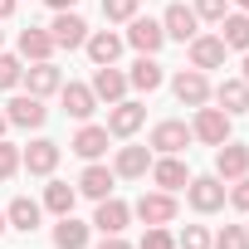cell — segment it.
<instances>
[{
    "label": "cell",
    "mask_w": 249,
    "mask_h": 249,
    "mask_svg": "<svg viewBox=\"0 0 249 249\" xmlns=\"http://www.w3.org/2000/svg\"><path fill=\"white\" fill-rule=\"evenodd\" d=\"M191 137L205 142V147H225V142H230V112H225V107H196Z\"/></svg>",
    "instance_id": "1"
},
{
    "label": "cell",
    "mask_w": 249,
    "mask_h": 249,
    "mask_svg": "<svg viewBox=\"0 0 249 249\" xmlns=\"http://www.w3.org/2000/svg\"><path fill=\"white\" fill-rule=\"evenodd\" d=\"M186 200H191V210L215 215V210L225 205V181H220V176H191V181H186Z\"/></svg>",
    "instance_id": "2"
},
{
    "label": "cell",
    "mask_w": 249,
    "mask_h": 249,
    "mask_svg": "<svg viewBox=\"0 0 249 249\" xmlns=\"http://www.w3.org/2000/svg\"><path fill=\"white\" fill-rule=\"evenodd\" d=\"M171 93H176L181 107H205V103H210V78H205L200 69H181V73L171 78Z\"/></svg>",
    "instance_id": "3"
},
{
    "label": "cell",
    "mask_w": 249,
    "mask_h": 249,
    "mask_svg": "<svg viewBox=\"0 0 249 249\" xmlns=\"http://www.w3.org/2000/svg\"><path fill=\"white\" fill-rule=\"evenodd\" d=\"M132 215H137L142 225H171V220H176V196H171V191H147V196L132 205Z\"/></svg>",
    "instance_id": "4"
},
{
    "label": "cell",
    "mask_w": 249,
    "mask_h": 249,
    "mask_svg": "<svg viewBox=\"0 0 249 249\" xmlns=\"http://www.w3.org/2000/svg\"><path fill=\"white\" fill-rule=\"evenodd\" d=\"M5 117H10V127H44L49 107H44V98H35V93H15V98L5 103Z\"/></svg>",
    "instance_id": "5"
},
{
    "label": "cell",
    "mask_w": 249,
    "mask_h": 249,
    "mask_svg": "<svg viewBox=\"0 0 249 249\" xmlns=\"http://www.w3.org/2000/svg\"><path fill=\"white\" fill-rule=\"evenodd\" d=\"M147 147H157L161 157H181L186 147H191V127L186 122H176V117H166V122H157L152 127V142Z\"/></svg>",
    "instance_id": "6"
},
{
    "label": "cell",
    "mask_w": 249,
    "mask_h": 249,
    "mask_svg": "<svg viewBox=\"0 0 249 249\" xmlns=\"http://www.w3.org/2000/svg\"><path fill=\"white\" fill-rule=\"evenodd\" d=\"M127 44H132L137 54H157V49L166 44V30H161V20L132 15V20H127Z\"/></svg>",
    "instance_id": "7"
},
{
    "label": "cell",
    "mask_w": 249,
    "mask_h": 249,
    "mask_svg": "<svg viewBox=\"0 0 249 249\" xmlns=\"http://www.w3.org/2000/svg\"><path fill=\"white\" fill-rule=\"evenodd\" d=\"M142 122H147V107L122 98V103H112V107H107V137H132Z\"/></svg>",
    "instance_id": "8"
},
{
    "label": "cell",
    "mask_w": 249,
    "mask_h": 249,
    "mask_svg": "<svg viewBox=\"0 0 249 249\" xmlns=\"http://www.w3.org/2000/svg\"><path fill=\"white\" fill-rule=\"evenodd\" d=\"M49 35H54V44H59V49H83V39H88V25H83V15H73V10H54V25H49Z\"/></svg>",
    "instance_id": "9"
},
{
    "label": "cell",
    "mask_w": 249,
    "mask_h": 249,
    "mask_svg": "<svg viewBox=\"0 0 249 249\" xmlns=\"http://www.w3.org/2000/svg\"><path fill=\"white\" fill-rule=\"evenodd\" d=\"M88 88H93V98H103V103L112 107V103L127 98V73H122L117 64H103V69L93 73V83H88Z\"/></svg>",
    "instance_id": "10"
},
{
    "label": "cell",
    "mask_w": 249,
    "mask_h": 249,
    "mask_svg": "<svg viewBox=\"0 0 249 249\" xmlns=\"http://www.w3.org/2000/svg\"><path fill=\"white\" fill-rule=\"evenodd\" d=\"M225 54H230V49H225L220 35H196V39H191V69H200V73H205V69H225Z\"/></svg>",
    "instance_id": "11"
},
{
    "label": "cell",
    "mask_w": 249,
    "mask_h": 249,
    "mask_svg": "<svg viewBox=\"0 0 249 249\" xmlns=\"http://www.w3.org/2000/svg\"><path fill=\"white\" fill-rule=\"evenodd\" d=\"M20 166H25L30 176H49V171L59 166V142H49V137L30 142V147L20 152Z\"/></svg>",
    "instance_id": "12"
},
{
    "label": "cell",
    "mask_w": 249,
    "mask_h": 249,
    "mask_svg": "<svg viewBox=\"0 0 249 249\" xmlns=\"http://www.w3.org/2000/svg\"><path fill=\"white\" fill-rule=\"evenodd\" d=\"M215 176H220V181H239V176H249V147H239V142L215 147Z\"/></svg>",
    "instance_id": "13"
},
{
    "label": "cell",
    "mask_w": 249,
    "mask_h": 249,
    "mask_svg": "<svg viewBox=\"0 0 249 249\" xmlns=\"http://www.w3.org/2000/svg\"><path fill=\"white\" fill-rule=\"evenodd\" d=\"M147 171H152V152H147V147H117L112 176H122V181H142Z\"/></svg>",
    "instance_id": "14"
},
{
    "label": "cell",
    "mask_w": 249,
    "mask_h": 249,
    "mask_svg": "<svg viewBox=\"0 0 249 249\" xmlns=\"http://www.w3.org/2000/svg\"><path fill=\"white\" fill-rule=\"evenodd\" d=\"M127 220H132V205H127V200H117V196H103V200H98L93 225H98L103 234H122V230H127Z\"/></svg>",
    "instance_id": "15"
},
{
    "label": "cell",
    "mask_w": 249,
    "mask_h": 249,
    "mask_svg": "<svg viewBox=\"0 0 249 249\" xmlns=\"http://www.w3.org/2000/svg\"><path fill=\"white\" fill-rule=\"evenodd\" d=\"M196 10L191 5H181V0H176V5H166V15H161V30H166V39H181V44H191L196 39Z\"/></svg>",
    "instance_id": "16"
},
{
    "label": "cell",
    "mask_w": 249,
    "mask_h": 249,
    "mask_svg": "<svg viewBox=\"0 0 249 249\" xmlns=\"http://www.w3.org/2000/svg\"><path fill=\"white\" fill-rule=\"evenodd\" d=\"M69 152H73V157H83V161H98V157L107 152V127H98V122H83L78 137L69 142Z\"/></svg>",
    "instance_id": "17"
},
{
    "label": "cell",
    "mask_w": 249,
    "mask_h": 249,
    "mask_svg": "<svg viewBox=\"0 0 249 249\" xmlns=\"http://www.w3.org/2000/svg\"><path fill=\"white\" fill-rule=\"evenodd\" d=\"M122 44H127V39H122V35H112V30H93V35L83 39V49H88V59H93L98 69H103V64H117Z\"/></svg>",
    "instance_id": "18"
},
{
    "label": "cell",
    "mask_w": 249,
    "mask_h": 249,
    "mask_svg": "<svg viewBox=\"0 0 249 249\" xmlns=\"http://www.w3.org/2000/svg\"><path fill=\"white\" fill-rule=\"evenodd\" d=\"M25 88H30L35 98H49V93H59V88H64V73L54 69V59L30 64V69H25Z\"/></svg>",
    "instance_id": "19"
},
{
    "label": "cell",
    "mask_w": 249,
    "mask_h": 249,
    "mask_svg": "<svg viewBox=\"0 0 249 249\" xmlns=\"http://www.w3.org/2000/svg\"><path fill=\"white\" fill-rule=\"evenodd\" d=\"M59 98H64V112H69V117H78V122H88V117L98 112V98H93V88H88V83H64V88H59Z\"/></svg>",
    "instance_id": "20"
},
{
    "label": "cell",
    "mask_w": 249,
    "mask_h": 249,
    "mask_svg": "<svg viewBox=\"0 0 249 249\" xmlns=\"http://www.w3.org/2000/svg\"><path fill=\"white\" fill-rule=\"evenodd\" d=\"M54 49H59V44H54V35H49V30H35V25H30V30H20V59L44 64V59H54Z\"/></svg>",
    "instance_id": "21"
},
{
    "label": "cell",
    "mask_w": 249,
    "mask_h": 249,
    "mask_svg": "<svg viewBox=\"0 0 249 249\" xmlns=\"http://www.w3.org/2000/svg\"><path fill=\"white\" fill-rule=\"evenodd\" d=\"M166 83V73H161V64H157V54H142L132 69H127V88H142V93H157Z\"/></svg>",
    "instance_id": "22"
},
{
    "label": "cell",
    "mask_w": 249,
    "mask_h": 249,
    "mask_svg": "<svg viewBox=\"0 0 249 249\" xmlns=\"http://www.w3.org/2000/svg\"><path fill=\"white\" fill-rule=\"evenodd\" d=\"M152 181L161 186V191H186V181H191V171H186V161L181 157H161V161H152Z\"/></svg>",
    "instance_id": "23"
},
{
    "label": "cell",
    "mask_w": 249,
    "mask_h": 249,
    "mask_svg": "<svg viewBox=\"0 0 249 249\" xmlns=\"http://www.w3.org/2000/svg\"><path fill=\"white\" fill-rule=\"evenodd\" d=\"M112 166H98V161H88L83 166V176H78V196H88V200H103V196H112Z\"/></svg>",
    "instance_id": "24"
},
{
    "label": "cell",
    "mask_w": 249,
    "mask_h": 249,
    "mask_svg": "<svg viewBox=\"0 0 249 249\" xmlns=\"http://www.w3.org/2000/svg\"><path fill=\"white\" fill-rule=\"evenodd\" d=\"M210 98L230 112V117H239V112H249V83L244 78H225L220 88H210Z\"/></svg>",
    "instance_id": "25"
},
{
    "label": "cell",
    "mask_w": 249,
    "mask_h": 249,
    "mask_svg": "<svg viewBox=\"0 0 249 249\" xmlns=\"http://www.w3.org/2000/svg\"><path fill=\"white\" fill-rule=\"evenodd\" d=\"M220 39H225V49H249V15L244 10H225V20H220Z\"/></svg>",
    "instance_id": "26"
},
{
    "label": "cell",
    "mask_w": 249,
    "mask_h": 249,
    "mask_svg": "<svg viewBox=\"0 0 249 249\" xmlns=\"http://www.w3.org/2000/svg\"><path fill=\"white\" fill-rule=\"evenodd\" d=\"M5 225H10V230H25V234L39 230V205H35L30 196H15V200L5 205Z\"/></svg>",
    "instance_id": "27"
},
{
    "label": "cell",
    "mask_w": 249,
    "mask_h": 249,
    "mask_svg": "<svg viewBox=\"0 0 249 249\" xmlns=\"http://www.w3.org/2000/svg\"><path fill=\"white\" fill-rule=\"evenodd\" d=\"M83 244H88V225L73 220V215H59V225H54V249H83Z\"/></svg>",
    "instance_id": "28"
},
{
    "label": "cell",
    "mask_w": 249,
    "mask_h": 249,
    "mask_svg": "<svg viewBox=\"0 0 249 249\" xmlns=\"http://www.w3.org/2000/svg\"><path fill=\"white\" fill-rule=\"evenodd\" d=\"M73 200H78V186H69V181H49V186H44V210L73 215Z\"/></svg>",
    "instance_id": "29"
},
{
    "label": "cell",
    "mask_w": 249,
    "mask_h": 249,
    "mask_svg": "<svg viewBox=\"0 0 249 249\" xmlns=\"http://www.w3.org/2000/svg\"><path fill=\"white\" fill-rule=\"evenodd\" d=\"M210 249H249V230L244 225H225L220 234H210Z\"/></svg>",
    "instance_id": "30"
},
{
    "label": "cell",
    "mask_w": 249,
    "mask_h": 249,
    "mask_svg": "<svg viewBox=\"0 0 249 249\" xmlns=\"http://www.w3.org/2000/svg\"><path fill=\"white\" fill-rule=\"evenodd\" d=\"M137 5H142V0H103V15H107L112 25H127V20L137 15Z\"/></svg>",
    "instance_id": "31"
},
{
    "label": "cell",
    "mask_w": 249,
    "mask_h": 249,
    "mask_svg": "<svg viewBox=\"0 0 249 249\" xmlns=\"http://www.w3.org/2000/svg\"><path fill=\"white\" fill-rule=\"evenodd\" d=\"M25 78V64L15 59V54H0V93H5V88H15Z\"/></svg>",
    "instance_id": "32"
},
{
    "label": "cell",
    "mask_w": 249,
    "mask_h": 249,
    "mask_svg": "<svg viewBox=\"0 0 249 249\" xmlns=\"http://www.w3.org/2000/svg\"><path fill=\"white\" fill-rule=\"evenodd\" d=\"M137 249H176V239H171V230L166 225H147V234H142V244Z\"/></svg>",
    "instance_id": "33"
},
{
    "label": "cell",
    "mask_w": 249,
    "mask_h": 249,
    "mask_svg": "<svg viewBox=\"0 0 249 249\" xmlns=\"http://www.w3.org/2000/svg\"><path fill=\"white\" fill-rule=\"evenodd\" d=\"M15 171H20V147L0 137V181H10Z\"/></svg>",
    "instance_id": "34"
},
{
    "label": "cell",
    "mask_w": 249,
    "mask_h": 249,
    "mask_svg": "<svg viewBox=\"0 0 249 249\" xmlns=\"http://www.w3.org/2000/svg\"><path fill=\"white\" fill-rule=\"evenodd\" d=\"M176 249H210V230L205 225H186V234L176 239Z\"/></svg>",
    "instance_id": "35"
},
{
    "label": "cell",
    "mask_w": 249,
    "mask_h": 249,
    "mask_svg": "<svg viewBox=\"0 0 249 249\" xmlns=\"http://www.w3.org/2000/svg\"><path fill=\"white\" fill-rule=\"evenodd\" d=\"M225 200H230L234 210H244V215H249V176H239V181L225 191Z\"/></svg>",
    "instance_id": "36"
},
{
    "label": "cell",
    "mask_w": 249,
    "mask_h": 249,
    "mask_svg": "<svg viewBox=\"0 0 249 249\" xmlns=\"http://www.w3.org/2000/svg\"><path fill=\"white\" fill-rule=\"evenodd\" d=\"M191 10H196V20H215V25H220V20H225V0H196Z\"/></svg>",
    "instance_id": "37"
},
{
    "label": "cell",
    "mask_w": 249,
    "mask_h": 249,
    "mask_svg": "<svg viewBox=\"0 0 249 249\" xmlns=\"http://www.w3.org/2000/svg\"><path fill=\"white\" fill-rule=\"evenodd\" d=\"M98 249H132V244L122 239V234H103V244H98Z\"/></svg>",
    "instance_id": "38"
},
{
    "label": "cell",
    "mask_w": 249,
    "mask_h": 249,
    "mask_svg": "<svg viewBox=\"0 0 249 249\" xmlns=\"http://www.w3.org/2000/svg\"><path fill=\"white\" fill-rule=\"evenodd\" d=\"M44 5H49V10H73L78 0H44Z\"/></svg>",
    "instance_id": "39"
},
{
    "label": "cell",
    "mask_w": 249,
    "mask_h": 249,
    "mask_svg": "<svg viewBox=\"0 0 249 249\" xmlns=\"http://www.w3.org/2000/svg\"><path fill=\"white\" fill-rule=\"evenodd\" d=\"M15 15V0H0V20H10Z\"/></svg>",
    "instance_id": "40"
},
{
    "label": "cell",
    "mask_w": 249,
    "mask_h": 249,
    "mask_svg": "<svg viewBox=\"0 0 249 249\" xmlns=\"http://www.w3.org/2000/svg\"><path fill=\"white\" fill-rule=\"evenodd\" d=\"M239 78H244V83H249V49H244V73H239Z\"/></svg>",
    "instance_id": "41"
},
{
    "label": "cell",
    "mask_w": 249,
    "mask_h": 249,
    "mask_svg": "<svg viewBox=\"0 0 249 249\" xmlns=\"http://www.w3.org/2000/svg\"><path fill=\"white\" fill-rule=\"evenodd\" d=\"M5 127H10V117H5V112H0V137H5Z\"/></svg>",
    "instance_id": "42"
},
{
    "label": "cell",
    "mask_w": 249,
    "mask_h": 249,
    "mask_svg": "<svg viewBox=\"0 0 249 249\" xmlns=\"http://www.w3.org/2000/svg\"><path fill=\"white\" fill-rule=\"evenodd\" d=\"M5 230H10V225H5V210H0V234H5Z\"/></svg>",
    "instance_id": "43"
},
{
    "label": "cell",
    "mask_w": 249,
    "mask_h": 249,
    "mask_svg": "<svg viewBox=\"0 0 249 249\" xmlns=\"http://www.w3.org/2000/svg\"><path fill=\"white\" fill-rule=\"evenodd\" d=\"M234 5H239V10H249V0H234Z\"/></svg>",
    "instance_id": "44"
},
{
    "label": "cell",
    "mask_w": 249,
    "mask_h": 249,
    "mask_svg": "<svg viewBox=\"0 0 249 249\" xmlns=\"http://www.w3.org/2000/svg\"><path fill=\"white\" fill-rule=\"evenodd\" d=\"M0 39H5V30H0Z\"/></svg>",
    "instance_id": "45"
},
{
    "label": "cell",
    "mask_w": 249,
    "mask_h": 249,
    "mask_svg": "<svg viewBox=\"0 0 249 249\" xmlns=\"http://www.w3.org/2000/svg\"><path fill=\"white\" fill-rule=\"evenodd\" d=\"M244 230H249V225H244Z\"/></svg>",
    "instance_id": "46"
}]
</instances>
